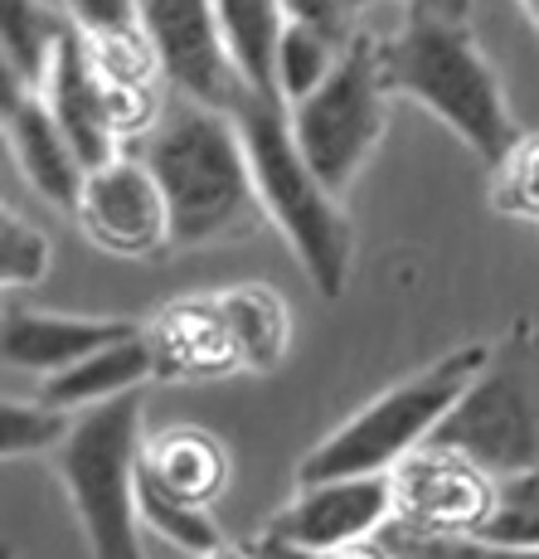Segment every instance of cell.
Returning <instances> with one entry per match:
<instances>
[{
  "label": "cell",
  "instance_id": "obj_13",
  "mask_svg": "<svg viewBox=\"0 0 539 559\" xmlns=\"http://www.w3.org/2000/svg\"><path fill=\"white\" fill-rule=\"evenodd\" d=\"M39 98L49 103L53 122L63 127V136L73 142V152L83 156L88 170L127 156L122 136H117V122H112V88H107L88 39L73 25L63 29L59 49H53L49 79H45V88H39Z\"/></svg>",
  "mask_w": 539,
  "mask_h": 559
},
{
  "label": "cell",
  "instance_id": "obj_12",
  "mask_svg": "<svg viewBox=\"0 0 539 559\" xmlns=\"http://www.w3.org/2000/svg\"><path fill=\"white\" fill-rule=\"evenodd\" d=\"M0 98H5L10 160L20 166V176L29 180V190L45 204H53V210H63V214H79L83 186H88V166H83V156L73 152V142L63 136V127L53 122L49 103L5 69H0Z\"/></svg>",
  "mask_w": 539,
  "mask_h": 559
},
{
  "label": "cell",
  "instance_id": "obj_31",
  "mask_svg": "<svg viewBox=\"0 0 539 559\" xmlns=\"http://www.w3.org/2000/svg\"><path fill=\"white\" fill-rule=\"evenodd\" d=\"M515 5L525 10V20H530V25L539 29V0H515Z\"/></svg>",
  "mask_w": 539,
  "mask_h": 559
},
{
  "label": "cell",
  "instance_id": "obj_11",
  "mask_svg": "<svg viewBox=\"0 0 539 559\" xmlns=\"http://www.w3.org/2000/svg\"><path fill=\"white\" fill-rule=\"evenodd\" d=\"M79 229L93 249L112 258H151L170 249V210L146 160L117 156L88 170V186L79 200Z\"/></svg>",
  "mask_w": 539,
  "mask_h": 559
},
{
  "label": "cell",
  "instance_id": "obj_30",
  "mask_svg": "<svg viewBox=\"0 0 539 559\" xmlns=\"http://www.w3.org/2000/svg\"><path fill=\"white\" fill-rule=\"evenodd\" d=\"M204 559H253V550H233V545H224V550L204 555Z\"/></svg>",
  "mask_w": 539,
  "mask_h": 559
},
{
  "label": "cell",
  "instance_id": "obj_25",
  "mask_svg": "<svg viewBox=\"0 0 539 559\" xmlns=\"http://www.w3.org/2000/svg\"><path fill=\"white\" fill-rule=\"evenodd\" d=\"M491 204L501 214H511V219L539 224V132L520 136V142L505 152L501 166H495Z\"/></svg>",
  "mask_w": 539,
  "mask_h": 559
},
{
  "label": "cell",
  "instance_id": "obj_4",
  "mask_svg": "<svg viewBox=\"0 0 539 559\" xmlns=\"http://www.w3.org/2000/svg\"><path fill=\"white\" fill-rule=\"evenodd\" d=\"M487 356L491 341H471V346L447 350L442 360L423 365L408 380L374 394L370 404L345 418L336 433H326L301 457L297 487H316V481H340V477H394L408 457L423 453L438 438L442 418L471 390Z\"/></svg>",
  "mask_w": 539,
  "mask_h": 559
},
{
  "label": "cell",
  "instance_id": "obj_10",
  "mask_svg": "<svg viewBox=\"0 0 539 559\" xmlns=\"http://www.w3.org/2000/svg\"><path fill=\"white\" fill-rule=\"evenodd\" d=\"M394 525V477H340L297 487L273 521L263 525L267 540H283L292 550L336 559L355 545L380 540Z\"/></svg>",
  "mask_w": 539,
  "mask_h": 559
},
{
  "label": "cell",
  "instance_id": "obj_16",
  "mask_svg": "<svg viewBox=\"0 0 539 559\" xmlns=\"http://www.w3.org/2000/svg\"><path fill=\"white\" fill-rule=\"evenodd\" d=\"M142 477L170 497L209 511L229 487V448L195 424L166 428L142 448Z\"/></svg>",
  "mask_w": 539,
  "mask_h": 559
},
{
  "label": "cell",
  "instance_id": "obj_6",
  "mask_svg": "<svg viewBox=\"0 0 539 559\" xmlns=\"http://www.w3.org/2000/svg\"><path fill=\"white\" fill-rule=\"evenodd\" d=\"M142 394H127L79 418L59 453V481L73 501L93 559H146L136 467H142Z\"/></svg>",
  "mask_w": 539,
  "mask_h": 559
},
{
  "label": "cell",
  "instance_id": "obj_7",
  "mask_svg": "<svg viewBox=\"0 0 539 559\" xmlns=\"http://www.w3.org/2000/svg\"><path fill=\"white\" fill-rule=\"evenodd\" d=\"M390 98L394 93L384 83L380 39H370L360 29L345 45L340 69L326 79V88L311 93L307 103L287 107L301 156H307V166L316 170L331 195H345V186L374 156L384 127H390Z\"/></svg>",
  "mask_w": 539,
  "mask_h": 559
},
{
  "label": "cell",
  "instance_id": "obj_18",
  "mask_svg": "<svg viewBox=\"0 0 539 559\" xmlns=\"http://www.w3.org/2000/svg\"><path fill=\"white\" fill-rule=\"evenodd\" d=\"M224 317V331H229V346L239 370L267 374L287 360V346H292V311H287L283 293H273L267 283H239L229 293H214Z\"/></svg>",
  "mask_w": 539,
  "mask_h": 559
},
{
  "label": "cell",
  "instance_id": "obj_5",
  "mask_svg": "<svg viewBox=\"0 0 539 559\" xmlns=\"http://www.w3.org/2000/svg\"><path fill=\"white\" fill-rule=\"evenodd\" d=\"M433 448L462 453L487 477L505 481L539 472V326L515 321L491 341V356L471 390L442 418Z\"/></svg>",
  "mask_w": 539,
  "mask_h": 559
},
{
  "label": "cell",
  "instance_id": "obj_2",
  "mask_svg": "<svg viewBox=\"0 0 539 559\" xmlns=\"http://www.w3.org/2000/svg\"><path fill=\"white\" fill-rule=\"evenodd\" d=\"M142 160L166 195L170 249H204L257 229L263 200L243 132L229 112L185 107L151 136Z\"/></svg>",
  "mask_w": 539,
  "mask_h": 559
},
{
  "label": "cell",
  "instance_id": "obj_14",
  "mask_svg": "<svg viewBox=\"0 0 539 559\" xmlns=\"http://www.w3.org/2000/svg\"><path fill=\"white\" fill-rule=\"evenodd\" d=\"M136 331L142 326L122 317H53V311H29L10 302L5 321H0V356H5L10 370L53 380V374L73 370V365L136 336Z\"/></svg>",
  "mask_w": 539,
  "mask_h": 559
},
{
  "label": "cell",
  "instance_id": "obj_29",
  "mask_svg": "<svg viewBox=\"0 0 539 559\" xmlns=\"http://www.w3.org/2000/svg\"><path fill=\"white\" fill-rule=\"evenodd\" d=\"M501 501L505 507H525V511H539V472H530V477H515L501 487Z\"/></svg>",
  "mask_w": 539,
  "mask_h": 559
},
{
  "label": "cell",
  "instance_id": "obj_27",
  "mask_svg": "<svg viewBox=\"0 0 539 559\" xmlns=\"http://www.w3.org/2000/svg\"><path fill=\"white\" fill-rule=\"evenodd\" d=\"M277 5L287 10V20L326 29V35L340 39V45H350V39L360 35V29H355V10H360L364 0H277Z\"/></svg>",
  "mask_w": 539,
  "mask_h": 559
},
{
  "label": "cell",
  "instance_id": "obj_26",
  "mask_svg": "<svg viewBox=\"0 0 539 559\" xmlns=\"http://www.w3.org/2000/svg\"><path fill=\"white\" fill-rule=\"evenodd\" d=\"M63 15L88 45H122L142 35V0H63Z\"/></svg>",
  "mask_w": 539,
  "mask_h": 559
},
{
  "label": "cell",
  "instance_id": "obj_3",
  "mask_svg": "<svg viewBox=\"0 0 539 559\" xmlns=\"http://www.w3.org/2000/svg\"><path fill=\"white\" fill-rule=\"evenodd\" d=\"M233 122L243 132L248 160H253L263 219L277 224V234L297 253L311 287L326 302H336L350 287V267H355V234L340 210V195H331L316 170L307 166V156H301L292 136V112L277 98H243L233 107Z\"/></svg>",
  "mask_w": 539,
  "mask_h": 559
},
{
  "label": "cell",
  "instance_id": "obj_9",
  "mask_svg": "<svg viewBox=\"0 0 539 559\" xmlns=\"http://www.w3.org/2000/svg\"><path fill=\"white\" fill-rule=\"evenodd\" d=\"M501 511V481L428 443L394 472V525L433 540H481Z\"/></svg>",
  "mask_w": 539,
  "mask_h": 559
},
{
  "label": "cell",
  "instance_id": "obj_1",
  "mask_svg": "<svg viewBox=\"0 0 539 559\" xmlns=\"http://www.w3.org/2000/svg\"><path fill=\"white\" fill-rule=\"evenodd\" d=\"M384 83L394 98L418 103L428 117H438L471 156L487 166H501L505 152L520 142V127L505 103L501 73L487 59L467 25L433 15H408L404 29L380 45Z\"/></svg>",
  "mask_w": 539,
  "mask_h": 559
},
{
  "label": "cell",
  "instance_id": "obj_22",
  "mask_svg": "<svg viewBox=\"0 0 539 559\" xmlns=\"http://www.w3.org/2000/svg\"><path fill=\"white\" fill-rule=\"evenodd\" d=\"M340 53H345L340 39L292 20L283 35V49H277V98H283V107H297L311 93L326 88V79L340 69Z\"/></svg>",
  "mask_w": 539,
  "mask_h": 559
},
{
  "label": "cell",
  "instance_id": "obj_20",
  "mask_svg": "<svg viewBox=\"0 0 539 559\" xmlns=\"http://www.w3.org/2000/svg\"><path fill=\"white\" fill-rule=\"evenodd\" d=\"M63 29H69V15L49 10L45 0H0V53H5L0 69L39 93Z\"/></svg>",
  "mask_w": 539,
  "mask_h": 559
},
{
  "label": "cell",
  "instance_id": "obj_24",
  "mask_svg": "<svg viewBox=\"0 0 539 559\" xmlns=\"http://www.w3.org/2000/svg\"><path fill=\"white\" fill-rule=\"evenodd\" d=\"M53 267V239L39 229L35 219L5 210L0 214V283L5 293H25L39 287Z\"/></svg>",
  "mask_w": 539,
  "mask_h": 559
},
{
  "label": "cell",
  "instance_id": "obj_19",
  "mask_svg": "<svg viewBox=\"0 0 539 559\" xmlns=\"http://www.w3.org/2000/svg\"><path fill=\"white\" fill-rule=\"evenodd\" d=\"M229 59L248 98H277V49L287 35V10L277 0H214ZM283 103V98H277Z\"/></svg>",
  "mask_w": 539,
  "mask_h": 559
},
{
  "label": "cell",
  "instance_id": "obj_28",
  "mask_svg": "<svg viewBox=\"0 0 539 559\" xmlns=\"http://www.w3.org/2000/svg\"><path fill=\"white\" fill-rule=\"evenodd\" d=\"M408 15H433V20H452V25H467L471 0H398Z\"/></svg>",
  "mask_w": 539,
  "mask_h": 559
},
{
  "label": "cell",
  "instance_id": "obj_23",
  "mask_svg": "<svg viewBox=\"0 0 539 559\" xmlns=\"http://www.w3.org/2000/svg\"><path fill=\"white\" fill-rule=\"evenodd\" d=\"M79 418L63 414V408H49L45 400L35 404H0V453L10 462L15 457H39V453H63V443L73 438Z\"/></svg>",
  "mask_w": 539,
  "mask_h": 559
},
{
  "label": "cell",
  "instance_id": "obj_15",
  "mask_svg": "<svg viewBox=\"0 0 539 559\" xmlns=\"http://www.w3.org/2000/svg\"><path fill=\"white\" fill-rule=\"evenodd\" d=\"M146 341L156 356V374L166 380H219V374L239 370L214 297H185V302L166 307L146 326Z\"/></svg>",
  "mask_w": 539,
  "mask_h": 559
},
{
  "label": "cell",
  "instance_id": "obj_17",
  "mask_svg": "<svg viewBox=\"0 0 539 559\" xmlns=\"http://www.w3.org/2000/svg\"><path fill=\"white\" fill-rule=\"evenodd\" d=\"M156 380V356H151V341H146V326L136 336L117 341V346L98 350L73 370L53 374V380L39 384V400L49 408H63V414H93L103 404H117L127 394H142V384Z\"/></svg>",
  "mask_w": 539,
  "mask_h": 559
},
{
  "label": "cell",
  "instance_id": "obj_21",
  "mask_svg": "<svg viewBox=\"0 0 539 559\" xmlns=\"http://www.w3.org/2000/svg\"><path fill=\"white\" fill-rule=\"evenodd\" d=\"M136 507H142V525L151 535H160V540H170L176 550H190L195 559L224 550V531L219 521H214V511L204 507H190V501L170 497V491H160L156 481L142 477V467H136Z\"/></svg>",
  "mask_w": 539,
  "mask_h": 559
},
{
  "label": "cell",
  "instance_id": "obj_8",
  "mask_svg": "<svg viewBox=\"0 0 539 559\" xmlns=\"http://www.w3.org/2000/svg\"><path fill=\"white\" fill-rule=\"evenodd\" d=\"M142 35L156 53L160 79L185 93L190 107L229 112L248 93L229 59L214 0H142Z\"/></svg>",
  "mask_w": 539,
  "mask_h": 559
}]
</instances>
